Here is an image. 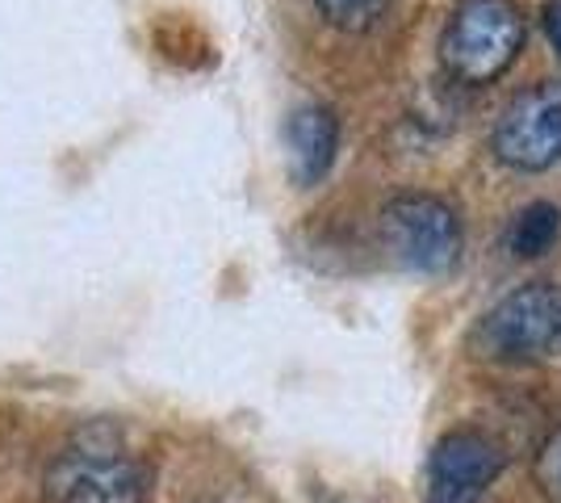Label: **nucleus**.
Instances as JSON below:
<instances>
[{"label":"nucleus","mask_w":561,"mask_h":503,"mask_svg":"<svg viewBox=\"0 0 561 503\" xmlns=\"http://www.w3.org/2000/svg\"><path fill=\"white\" fill-rule=\"evenodd\" d=\"M524 47V13L515 0H457L440 34V64L461 84H491Z\"/></svg>","instance_id":"nucleus-1"},{"label":"nucleus","mask_w":561,"mask_h":503,"mask_svg":"<svg viewBox=\"0 0 561 503\" xmlns=\"http://www.w3.org/2000/svg\"><path fill=\"white\" fill-rule=\"evenodd\" d=\"M473 348L494 361L561 357V286L528 282L494 302L473 328Z\"/></svg>","instance_id":"nucleus-2"},{"label":"nucleus","mask_w":561,"mask_h":503,"mask_svg":"<svg viewBox=\"0 0 561 503\" xmlns=\"http://www.w3.org/2000/svg\"><path fill=\"white\" fill-rule=\"evenodd\" d=\"M47 503H147L151 470L114 445L64 449L43 475Z\"/></svg>","instance_id":"nucleus-3"},{"label":"nucleus","mask_w":561,"mask_h":503,"mask_svg":"<svg viewBox=\"0 0 561 503\" xmlns=\"http://www.w3.org/2000/svg\"><path fill=\"white\" fill-rule=\"evenodd\" d=\"M381 236L398 261L420 273H448L461 256V218L432 193H398L386 202Z\"/></svg>","instance_id":"nucleus-4"},{"label":"nucleus","mask_w":561,"mask_h":503,"mask_svg":"<svg viewBox=\"0 0 561 503\" xmlns=\"http://www.w3.org/2000/svg\"><path fill=\"white\" fill-rule=\"evenodd\" d=\"M494 156L503 164L540 172L561 160V80H540L515 93L494 122Z\"/></svg>","instance_id":"nucleus-5"},{"label":"nucleus","mask_w":561,"mask_h":503,"mask_svg":"<svg viewBox=\"0 0 561 503\" xmlns=\"http://www.w3.org/2000/svg\"><path fill=\"white\" fill-rule=\"evenodd\" d=\"M507 466L503 445L482 428H457L427 457V503H478Z\"/></svg>","instance_id":"nucleus-6"},{"label":"nucleus","mask_w":561,"mask_h":503,"mask_svg":"<svg viewBox=\"0 0 561 503\" xmlns=\"http://www.w3.org/2000/svg\"><path fill=\"white\" fill-rule=\"evenodd\" d=\"M285 139H289V156H294V172L302 185H314L335 160L340 147V122L328 105H302L285 122Z\"/></svg>","instance_id":"nucleus-7"},{"label":"nucleus","mask_w":561,"mask_h":503,"mask_svg":"<svg viewBox=\"0 0 561 503\" xmlns=\"http://www.w3.org/2000/svg\"><path fill=\"white\" fill-rule=\"evenodd\" d=\"M561 236V210L553 202H528L507 227V248L519 261L528 256H545Z\"/></svg>","instance_id":"nucleus-8"},{"label":"nucleus","mask_w":561,"mask_h":503,"mask_svg":"<svg viewBox=\"0 0 561 503\" xmlns=\"http://www.w3.org/2000/svg\"><path fill=\"white\" fill-rule=\"evenodd\" d=\"M314 4H319V13H323L335 30L360 34V30L377 25V18L386 13L390 0H314Z\"/></svg>","instance_id":"nucleus-9"},{"label":"nucleus","mask_w":561,"mask_h":503,"mask_svg":"<svg viewBox=\"0 0 561 503\" xmlns=\"http://www.w3.org/2000/svg\"><path fill=\"white\" fill-rule=\"evenodd\" d=\"M533 475H537L540 495H545L549 503H561V428L537 449V466H533Z\"/></svg>","instance_id":"nucleus-10"},{"label":"nucleus","mask_w":561,"mask_h":503,"mask_svg":"<svg viewBox=\"0 0 561 503\" xmlns=\"http://www.w3.org/2000/svg\"><path fill=\"white\" fill-rule=\"evenodd\" d=\"M540 22H545V34H549L553 50L561 55V0H545V9H540Z\"/></svg>","instance_id":"nucleus-11"}]
</instances>
